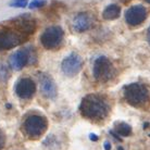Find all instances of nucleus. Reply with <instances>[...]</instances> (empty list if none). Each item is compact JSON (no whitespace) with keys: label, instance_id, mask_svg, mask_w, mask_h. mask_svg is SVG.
<instances>
[{"label":"nucleus","instance_id":"1","mask_svg":"<svg viewBox=\"0 0 150 150\" xmlns=\"http://www.w3.org/2000/svg\"><path fill=\"white\" fill-rule=\"evenodd\" d=\"M79 110L82 115L89 120H102L108 115L110 105L103 96L91 94L82 100Z\"/></svg>","mask_w":150,"mask_h":150},{"label":"nucleus","instance_id":"2","mask_svg":"<svg viewBox=\"0 0 150 150\" xmlns=\"http://www.w3.org/2000/svg\"><path fill=\"white\" fill-rule=\"evenodd\" d=\"M124 97L129 105L140 107L149 101V90L140 83H132L124 88Z\"/></svg>","mask_w":150,"mask_h":150},{"label":"nucleus","instance_id":"3","mask_svg":"<svg viewBox=\"0 0 150 150\" xmlns=\"http://www.w3.org/2000/svg\"><path fill=\"white\" fill-rule=\"evenodd\" d=\"M48 127V122L46 117L41 115H34L28 116L23 125V128L26 133V135L30 138H37L40 135H42Z\"/></svg>","mask_w":150,"mask_h":150},{"label":"nucleus","instance_id":"4","mask_svg":"<svg viewBox=\"0 0 150 150\" xmlns=\"http://www.w3.org/2000/svg\"><path fill=\"white\" fill-rule=\"evenodd\" d=\"M63 30L60 26H50L46 28L40 36V42L46 49L52 50L59 47L63 40Z\"/></svg>","mask_w":150,"mask_h":150},{"label":"nucleus","instance_id":"5","mask_svg":"<svg viewBox=\"0 0 150 150\" xmlns=\"http://www.w3.org/2000/svg\"><path fill=\"white\" fill-rule=\"evenodd\" d=\"M93 72L98 82H108L114 74V69L108 58L100 57L95 61Z\"/></svg>","mask_w":150,"mask_h":150},{"label":"nucleus","instance_id":"6","mask_svg":"<svg viewBox=\"0 0 150 150\" xmlns=\"http://www.w3.org/2000/svg\"><path fill=\"white\" fill-rule=\"evenodd\" d=\"M34 60H36V56L33 54V50L30 48L22 49V50H18L15 51L11 57H10V67H11L14 71H20L22 70L26 64L34 63Z\"/></svg>","mask_w":150,"mask_h":150},{"label":"nucleus","instance_id":"7","mask_svg":"<svg viewBox=\"0 0 150 150\" xmlns=\"http://www.w3.org/2000/svg\"><path fill=\"white\" fill-rule=\"evenodd\" d=\"M24 41V36L13 30H0V50H9Z\"/></svg>","mask_w":150,"mask_h":150},{"label":"nucleus","instance_id":"8","mask_svg":"<svg viewBox=\"0 0 150 150\" xmlns=\"http://www.w3.org/2000/svg\"><path fill=\"white\" fill-rule=\"evenodd\" d=\"M82 67L83 61L81 59V57L76 53H71L70 56L65 57L62 61V64H61L63 73L70 77L79 74V71L82 70Z\"/></svg>","mask_w":150,"mask_h":150},{"label":"nucleus","instance_id":"9","mask_svg":"<svg viewBox=\"0 0 150 150\" xmlns=\"http://www.w3.org/2000/svg\"><path fill=\"white\" fill-rule=\"evenodd\" d=\"M147 13V9L142 4L133 6L125 13V20L129 25H139L146 20Z\"/></svg>","mask_w":150,"mask_h":150},{"label":"nucleus","instance_id":"10","mask_svg":"<svg viewBox=\"0 0 150 150\" xmlns=\"http://www.w3.org/2000/svg\"><path fill=\"white\" fill-rule=\"evenodd\" d=\"M36 91L35 83L28 77L21 79L15 85V93L21 99H30Z\"/></svg>","mask_w":150,"mask_h":150},{"label":"nucleus","instance_id":"11","mask_svg":"<svg viewBox=\"0 0 150 150\" xmlns=\"http://www.w3.org/2000/svg\"><path fill=\"white\" fill-rule=\"evenodd\" d=\"M39 85H40V91L46 98L52 99L57 96V86L52 77L48 74L39 75Z\"/></svg>","mask_w":150,"mask_h":150},{"label":"nucleus","instance_id":"12","mask_svg":"<svg viewBox=\"0 0 150 150\" xmlns=\"http://www.w3.org/2000/svg\"><path fill=\"white\" fill-rule=\"evenodd\" d=\"M93 26V18L88 13H79L73 20V30L83 33Z\"/></svg>","mask_w":150,"mask_h":150},{"label":"nucleus","instance_id":"13","mask_svg":"<svg viewBox=\"0 0 150 150\" xmlns=\"http://www.w3.org/2000/svg\"><path fill=\"white\" fill-rule=\"evenodd\" d=\"M14 25L16 28L20 30V33H24V34H33L35 28H36V24L30 18H19L18 20H15Z\"/></svg>","mask_w":150,"mask_h":150},{"label":"nucleus","instance_id":"14","mask_svg":"<svg viewBox=\"0 0 150 150\" xmlns=\"http://www.w3.org/2000/svg\"><path fill=\"white\" fill-rule=\"evenodd\" d=\"M121 9L117 4H110L103 10L102 16L105 20H115L120 16Z\"/></svg>","mask_w":150,"mask_h":150},{"label":"nucleus","instance_id":"15","mask_svg":"<svg viewBox=\"0 0 150 150\" xmlns=\"http://www.w3.org/2000/svg\"><path fill=\"white\" fill-rule=\"evenodd\" d=\"M115 133L122 137H127L132 134V127L126 123H119L115 126Z\"/></svg>","mask_w":150,"mask_h":150},{"label":"nucleus","instance_id":"16","mask_svg":"<svg viewBox=\"0 0 150 150\" xmlns=\"http://www.w3.org/2000/svg\"><path fill=\"white\" fill-rule=\"evenodd\" d=\"M9 70H8L7 65H4V63L0 62V82H6L9 79Z\"/></svg>","mask_w":150,"mask_h":150},{"label":"nucleus","instance_id":"17","mask_svg":"<svg viewBox=\"0 0 150 150\" xmlns=\"http://www.w3.org/2000/svg\"><path fill=\"white\" fill-rule=\"evenodd\" d=\"M28 4L27 0H13L10 2V7L14 8H25Z\"/></svg>","mask_w":150,"mask_h":150},{"label":"nucleus","instance_id":"18","mask_svg":"<svg viewBox=\"0 0 150 150\" xmlns=\"http://www.w3.org/2000/svg\"><path fill=\"white\" fill-rule=\"evenodd\" d=\"M46 4V0H33L30 4V9H36V8H40Z\"/></svg>","mask_w":150,"mask_h":150},{"label":"nucleus","instance_id":"19","mask_svg":"<svg viewBox=\"0 0 150 150\" xmlns=\"http://www.w3.org/2000/svg\"><path fill=\"white\" fill-rule=\"evenodd\" d=\"M4 143H6V137H4V133L0 131V149L4 146Z\"/></svg>","mask_w":150,"mask_h":150},{"label":"nucleus","instance_id":"20","mask_svg":"<svg viewBox=\"0 0 150 150\" xmlns=\"http://www.w3.org/2000/svg\"><path fill=\"white\" fill-rule=\"evenodd\" d=\"M89 139H90V140H93V142H97L98 137H97V135H95V134H90V135H89Z\"/></svg>","mask_w":150,"mask_h":150},{"label":"nucleus","instance_id":"21","mask_svg":"<svg viewBox=\"0 0 150 150\" xmlns=\"http://www.w3.org/2000/svg\"><path fill=\"white\" fill-rule=\"evenodd\" d=\"M105 150H111V145L109 142H105Z\"/></svg>","mask_w":150,"mask_h":150},{"label":"nucleus","instance_id":"22","mask_svg":"<svg viewBox=\"0 0 150 150\" xmlns=\"http://www.w3.org/2000/svg\"><path fill=\"white\" fill-rule=\"evenodd\" d=\"M147 38H148V41L150 42V26L148 28V34H147Z\"/></svg>","mask_w":150,"mask_h":150},{"label":"nucleus","instance_id":"23","mask_svg":"<svg viewBox=\"0 0 150 150\" xmlns=\"http://www.w3.org/2000/svg\"><path fill=\"white\" fill-rule=\"evenodd\" d=\"M117 150H123V148H122V147H119V148H117Z\"/></svg>","mask_w":150,"mask_h":150},{"label":"nucleus","instance_id":"24","mask_svg":"<svg viewBox=\"0 0 150 150\" xmlns=\"http://www.w3.org/2000/svg\"><path fill=\"white\" fill-rule=\"evenodd\" d=\"M147 2H148V4H150V0H146Z\"/></svg>","mask_w":150,"mask_h":150}]
</instances>
